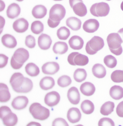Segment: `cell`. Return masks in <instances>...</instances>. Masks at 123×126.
I'll return each instance as SVG.
<instances>
[{
    "instance_id": "cell-12",
    "label": "cell",
    "mask_w": 123,
    "mask_h": 126,
    "mask_svg": "<svg viewBox=\"0 0 123 126\" xmlns=\"http://www.w3.org/2000/svg\"><path fill=\"white\" fill-rule=\"evenodd\" d=\"M99 25V21L96 19H90L84 22L83 29L87 33H93L98 30Z\"/></svg>"
},
{
    "instance_id": "cell-29",
    "label": "cell",
    "mask_w": 123,
    "mask_h": 126,
    "mask_svg": "<svg viewBox=\"0 0 123 126\" xmlns=\"http://www.w3.org/2000/svg\"><path fill=\"white\" fill-rule=\"evenodd\" d=\"M52 49L55 54L62 55L67 52L68 47L65 42L59 41L55 43Z\"/></svg>"
},
{
    "instance_id": "cell-25",
    "label": "cell",
    "mask_w": 123,
    "mask_h": 126,
    "mask_svg": "<svg viewBox=\"0 0 123 126\" xmlns=\"http://www.w3.org/2000/svg\"><path fill=\"white\" fill-rule=\"evenodd\" d=\"M11 94L7 86L3 83H0V101L1 103L7 102L11 98Z\"/></svg>"
},
{
    "instance_id": "cell-44",
    "label": "cell",
    "mask_w": 123,
    "mask_h": 126,
    "mask_svg": "<svg viewBox=\"0 0 123 126\" xmlns=\"http://www.w3.org/2000/svg\"><path fill=\"white\" fill-rule=\"evenodd\" d=\"M116 113L118 116L123 117V101L121 102L117 106Z\"/></svg>"
},
{
    "instance_id": "cell-13",
    "label": "cell",
    "mask_w": 123,
    "mask_h": 126,
    "mask_svg": "<svg viewBox=\"0 0 123 126\" xmlns=\"http://www.w3.org/2000/svg\"><path fill=\"white\" fill-rule=\"evenodd\" d=\"M29 103V100L26 96H21L16 97L12 102V106L16 110H22L25 109Z\"/></svg>"
},
{
    "instance_id": "cell-6",
    "label": "cell",
    "mask_w": 123,
    "mask_h": 126,
    "mask_svg": "<svg viewBox=\"0 0 123 126\" xmlns=\"http://www.w3.org/2000/svg\"><path fill=\"white\" fill-rule=\"evenodd\" d=\"M109 4L106 3L102 2L93 4L90 9V13L93 16L97 17L106 16L109 12Z\"/></svg>"
},
{
    "instance_id": "cell-34",
    "label": "cell",
    "mask_w": 123,
    "mask_h": 126,
    "mask_svg": "<svg viewBox=\"0 0 123 126\" xmlns=\"http://www.w3.org/2000/svg\"><path fill=\"white\" fill-rule=\"evenodd\" d=\"M31 30L34 34H39L43 32L44 30V25L41 21H35L31 24Z\"/></svg>"
},
{
    "instance_id": "cell-19",
    "label": "cell",
    "mask_w": 123,
    "mask_h": 126,
    "mask_svg": "<svg viewBox=\"0 0 123 126\" xmlns=\"http://www.w3.org/2000/svg\"><path fill=\"white\" fill-rule=\"evenodd\" d=\"M70 47L74 50H80L84 45V41L82 38L77 35H74L69 41Z\"/></svg>"
},
{
    "instance_id": "cell-47",
    "label": "cell",
    "mask_w": 123,
    "mask_h": 126,
    "mask_svg": "<svg viewBox=\"0 0 123 126\" xmlns=\"http://www.w3.org/2000/svg\"><path fill=\"white\" fill-rule=\"evenodd\" d=\"M118 33L119 34L121 37L122 38L123 43V28L121 29L120 30H119V31L118 32Z\"/></svg>"
},
{
    "instance_id": "cell-38",
    "label": "cell",
    "mask_w": 123,
    "mask_h": 126,
    "mask_svg": "<svg viewBox=\"0 0 123 126\" xmlns=\"http://www.w3.org/2000/svg\"><path fill=\"white\" fill-rule=\"evenodd\" d=\"M111 79L115 83L123 82V71L116 70L111 74Z\"/></svg>"
},
{
    "instance_id": "cell-10",
    "label": "cell",
    "mask_w": 123,
    "mask_h": 126,
    "mask_svg": "<svg viewBox=\"0 0 123 126\" xmlns=\"http://www.w3.org/2000/svg\"><path fill=\"white\" fill-rule=\"evenodd\" d=\"M13 56L18 63L24 64L29 58V52L27 49L20 48L16 50Z\"/></svg>"
},
{
    "instance_id": "cell-45",
    "label": "cell",
    "mask_w": 123,
    "mask_h": 126,
    "mask_svg": "<svg viewBox=\"0 0 123 126\" xmlns=\"http://www.w3.org/2000/svg\"><path fill=\"white\" fill-rule=\"evenodd\" d=\"M48 25L49 27L54 28L58 27L60 23V21H55L49 18L47 21Z\"/></svg>"
},
{
    "instance_id": "cell-27",
    "label": "cell",
    "mask_w": 123,
    "mask_h": 126,
    "mask_svg": "<svg viewBox=\"0 0 123 126\" xmlns=\"http://www.w3.org/2000/svg\"><path fill=\"white\" fill-rule=\"evenodd\" d=\"M66 25L73 31H77L81 28L82 22L80 19L75 17L69 18L66 20Z\"/></svg>"
},
{
    "instance_id": "cell-1",
    "label": "cell",
    "mask_w": 123,
    "mask_h": 126,
    "mask_svg": "<svg viewBox=\"0 0 123 126\" xmlns=\"http://www.w3.org/2000/svg\"><path fill=\"white\" fill-rule=\"evenodd\" d=\"M14 91L17 93H28L32 90L33 83L29 78L24 77L20 73H15L11 77L10 81Z\"/></svg>"
},
{
    "instance_id": "cell-32",
    "label": "cell",
    "mask_w": 123,
    "mask_h": 126,
    "mask_svg": "<svg viewBox=\"0 0 123 126\" xmlns=\"http://www.w3.org/2000/svg\"><path fill=\"white\" fill-rule=\"evenodd\" d=\"M115 107L114 103L110 101L105 103L100 108V112L104 116H108L114 111Z\"/></svg>"
},
{
    "instance_id": "cell-33",
    "label": "cell",
    "mask_w": 123,
    "mask_h": 126,
    "mask_svg": "<svg viewBox=\"0 0 123 126\" xmlns=\"http://www.w3.org/2000/svg\"><path fill=\"white\" fill-rule=\"evenodd\" d=\"M87 76V73L84 69L78 68L74 73V79L78 82H81L85 80Z\"/></svg>"
},
{
    "instance_id": "cell-37",
    "label": "cell",
    "mask_w": 123,
    "mask_h": 126,
    "mask_svg": "<svg viewBox=\"0 0 123 126\" xmlns=\"http://www.w3.org/2000/svg\"><path fill=\"white\" fill-rule=\"evenodd\" d=\"M70 77L66 75H63L59 78L58 80V85L62 88L68 87L72 83Z\"/></svg>"
},
{
    "instance_id": "cell-15",
    "label": "cell",
    "mask_w": 123,
    "mask_h": 126,
    "mask_svg": "<svg viewBox=\"0 0 123 126\" xmlns=\"http://www.w3.org/2000/svg\"><path fill=\"white\" fill-rule=\"evenodd\" d=\"M39 47L42 50H47L50 48L52 43V40L49 35L45 34H42L38 38Z\"/></svg>"
},
{
    "instance_id": "cell-42",
    "label": "cell",
    "mask_w": 123,
    "mask_h": 126,
    "mask_svg": "<svg viewBox=\"0 0 123 126\" xmlns=\"http://www.w3.org/2000/svg\"><path fill=\"white\" fill-rule=\"evenodd\" d=\"M8 58L5 55L0 54V68H2L5 67L8 63Z\"/></svg>"
},
{
    "instance_id": "cell-49",
    "label": "cell",
    "mask_w": 123,
    "mask_h": 126,
    "mask_svg": "<svg viewBox=\"0 0 123 126\" xmlns=\"http://www.w3.org/2000/svg\"><path fill=\"white\" fill-rule=\"evenodd\" d=\"M17 1H19V2H20V1H23L24 0H16Z\"/></svg>"
},
{
    "instance_id": "cell-17",
    "label": "cell",
    "mask_w": 123,
    "mask_h": 126,
    "mask_svg": "<svg viewBox=\"0 0 123 126\" xmlns=\"http://www.w3.org/2000/svg\"><path fill=\"white\" fill-rule=\"evenodd\" d=\"M81 116L79 109L75 107L70 109L67 113V119L70 123L73 124L78 122L81 119Z\"/></svg>"
},
{
    "instance_id": "cell-46",
    "label": "cell",
    "mask_w": 123,
    "mask_h": 126,
    "mask_svg": "<svg viewBox=\"0 0 123 126\" xmlns=\"http://www.w3.org/2000/svg\"><path fill=\"white\" fill-rule=\"evenodd\" d=\"M80 1H82V0H69L70 5L71 7L72 8L75 4Z\"/></svg>"
},
{
    "instance_id": "cell-23",
    "label": "cell",
    "mask_w": 123,
    "mask_h": 126,
    "mask_svg": "<svg viewBox=\"0 0 123 126\" xmlns=\"http://www.w3.org/2000/svg\"><path fill=\"white\" fill-rule=\"evenodd\" d=\"M55 81L52 77L46 76L42 78L39 83V86L42 89L47 90L51 89L54 87Z\"/></svg>"
},
{
    "instance_id": "cell-2",
    "label": "cell",
    "mask_w": 123,
    "mask_h": 126,
    "mask_svg": "<svg viewBox=\"0 0 123 126\" xmlns=\"http://www.w3.org/2000/svg\"><path fill=\"white\" fill-rule=\"evenodd\" d=\"M107 42L109 49L113 54L117 56L122 54L123 49L121 45L123 40L118 33H112L108 35Z\"/></svg>"
},
{
    "instance_id": "cell-20",
    "label": "cell",
    "mask_w": 123,
    "mask_h": 126,
    "mask_svg": "<svg viewBox=\"0 0 123 126\" xmlns=\"http://www.w3.org/2000/svg\"><path fill=\"white\" fill-rule=\"evenodd\" d=\"M1 42L6 47L13 48L16 47L17 42L16 38L11 35L5 34L1 37Z\"/></svg>"
},
{
    "instance_id": "cell-31",
    "label": "cell",
    "mask_w": 123,
    "mask_h": 126,
    "mask_svg": "<svg viewBox=\"0 0 123 126\" xmlns=\"http://www.w3.org/2000/svg\"><path fill=\"white\" fill-rule=\"evenodd\" d=\"M25 70L27 74L31 77H36L40 73L39 67L32 63L27 64L25 66Z\"/></svg>"
},
{
    "instance_id": "cell-24",
    "label": "cell",
    "mask_w": 123,
    "mask_h": 126,
    "mask_svg": "<svg viewBox=\"0 0 123 126\" xmlns=\"http://www.w3.org/2000/svg\"><path fill=\"white\" fill-rule=\"evenodd\" d=\"M47 9L45 6L38 5L35 6L32 11V16L38 19H41L45 16L47 14Z\"/></svg>"
},
{
    "instance_id": "cell-4",
    "label": "cell",
    "mask_w": 123,
    "mask_h": 126,
    "mask_svg": "<svg viewBox=\"0 0 123 126\" xmlns=\"http://www.w3.org/2000/svg\"><path fill=\"white\" fill-rule=\"evenodd\" d=\"M0 117L4 126H15L17 123V117L16 114L12 113L9 107L6 106L0 107Z\"/></svg>"
},
{
    "instance_id": "cell-9",
    "label": "cell",
    "mask_w": 123,
    "mask_h": 126,
    "mask_svg": "<svg viewBox=\"0 0 123 126\" xmlns=\"http://www.w3.org/2000/svg\"><path fill=\"white\" fill-rule=\"evenodd\" d=\"M60 96L59 93L55 91H52L46 94L44 101L45 103L49 107H53L59 103Z\"/></svg>"
},
{
    "instance_id": "cell-16",
    "label": "cell",
    "mask_w": 123,
    "mask_h": 126,
    "mask_svg": "<svg viewBox=\"0 0 123 126\" xmlns=\"http://www.w3.org/2000/svg\"><path fill=\"white\" fill-rule=\"evenodd\" d=\"M67 97L72 104L77 105L79 104L80 100V95L78 89L75 87L70 88L67 93Z\"/></svg>"
},
{
    "instance_id": "cell-50",
    "label": "cell",
    "mask_w": 123,
    "mask_h": 126,
    "mask_svg": "<svg viewBox=\"0 0 123 126\" xmlns=\"http://www.w3.org/2000/svg\"><path fill=\"white\" fill-rule=\"evenodd\" d=\"M53 0L56 1H60L62 0Z\"/></svg>"
},
{
    "instance_id": "cell-39",
    "label": "cell",
    "mask_w": 123,
    "mask_h": 126,
    "mask_svg": "<svg viewBox=\"0 0 123 126\" xmlns=\"http://www.w3.org/2000/svg\"><path fill=\"white\" fill-rule=\"evenodd\" d=\"M25 44L29 48H34L36 45L35 38L31 35H28L25 39Z\"/></svg>"
},
{
    "instance_id": "cell-28",
    "label": "cell",
    "mask_w": 123,
    "mask_h": 126,
    "mask_svg": "<svg viewBox=\"0 0 123 126\" xmlns=\"http://www.w3.org/2000/svg\"><path fill=\"white\" fill-rule=\"evenodd\" d=\"M109 94L113 99L119 100L123 98V88L120 86H114L110 90Z\"/></svg>"
},
{
    "instance_id": "cell-5",
    "label": "cell",
    "mask_w": 123,
    "mask_h": 126,
    "mask_svg": "<svg viewBox=\"0 0 123 126\" xmlns=\"http://www.w3.org/2000/svg\"><path fill=\"white\" fill-rule=\"evenodd\" d=\"M104 46V41L102 38L99 36H94L87 43L86 52L89 55L95 54L98 51L103 48Z\"/></svg>"
},
{
    "instance_id": "cell-21",
    "label": "cell",
    "mask_w": 123,
    "mask_h": 126,
    "mask_svg": "<svg viewBox=\"0 0 123 126\" xmlns=\"http://www.w3.org/2000/svg\"><path fill=\"white\" fill-rule=\"evenodd\" d=\"M80 90L81 92L84 95L90 96L95 93L96 88L93 84L87 82L81 85Z\"/></svg>"
},
{
    "instance_id": "cell-18",
    "label": "cell",
    "mask_w": 123,
    "mask_h": 126,
    "mask_svg": "<svg viewBox=\"0 0 123 126\" xmlns=\"http://www.w3.org/2000/svg\"><path fill=\"white\" fill-rule=\"evenodd\" d=\"M20 7L15 3H13L9 5L6 12L7 17L12 19L17 17L20 15Z\"/></svg>"
},
{
    "instance_id": "cell-51",
    "label": "cell",
    "mask_w": 123,
    "mask_h": 126,
    "mask_svg": "<svg viewBox=\"0 0 123 126\" xmlns=\"http://www.w3.org/2000/svg\"><path fill=\"white\" fill-rule=\"evenodd\" d=\"M107 0V1H110V0Z\"/></svg>"
},
{
    "instance_id": "cell-26",
    "label": "cell",
    "mask_w": 123,
    "mask_h": 126,
    "mask_svg": "<svg viewBox=\"0 0 123 126\" xmlns=\"http://www.w3.org/2000/svg\"><path fill=\"white\" fill-rule=\"evenodd\" d=\"M92 72L93 75L98 79L104 78L106 75V68L100 64L94 65L92 68Z\"/></svg>"
},
{
    "instance_id": "cell-14",
    "label": "cell",
    "mask_w": 123,
    "mask_h": 126,
    "mask_svg": "<svg viewBox=\"0 0 123 126\" xmlns=\"http://www.w3.org/2000/svg\"><path fill=\"white\" fill-rule=\"evenodd\" d=\"M28 22L24 18L17 19L13 23V28L16 32L23 33L25 32L28 29Z\"/></svg>"
},
{
    "instance_id": "cell-7",
    "label": "cell",
    "mask_w": 123,
    "mask_h": 126,
    "mask_svg": "<svg viewBox=\"0 0 123 126\" xmlns=\"http://www.w3.org/2000/svg\"><path fill=\"white\" fill-rule=\"evenodd\" d=\"M68 61L71 65L84 66L88 64L89 59L85 55L78 52H73L68 56Z\"/></svg>"
},
{
    "instance_id": "cell-40",
    "label": "cell",
    "mask_w": 123,
    "mask_h": 126,
    "mask_svg": "<svg viewBox=\"0 0 123 126\" xmlns=\"http://www.w3.org/2000/svg\"><path fill=\"white\" fill-rule=\"evenodd\" d=\"M99 126H115L114 122L110 118L104 117L99 121L98 123Z\"/></svg>"
},
{
    "instance_id": "cell-30",
    "label": "cell",
    "mask_w": 123,
    "mask_h": 126,
    "mask_svg": "<svg viewBox=\"0 0 123 126\" xmlns=\"http://www.w3.org/2000/svg\"><path fill=\"white\" fill-rule=\"evenodd\" d=\"M80 108L83 113L87 115H90L92 113L95 109L94 104L89 100L83 101L81 103Z\"/></svg>"
},
{
    "instance_id": "cell-36",
    "label": "cell",
    "mask_w": 123,
    "mask_h": 126,
    "mask_svg": "<svg viewBox=\"0 0 123 126\" xmlns=\"http://www.w3.org/2000/svg\"><path fill=\"white\" fill-rule=\"evenodd\" d=\"M104 62L105 65L110 68H114L117 65L116 59L112 55H108L105 57L104 59Z\"/></svg>"
},
{
    "instance_id": "cell-3",
    "label": "cell",
    "mask_w": 123,
    "mask_h": 126,
    "mask_svg": "<svg viewBox=\"0 0 123 126\" xmlns=\"http://www.w3.org/2000/svg\"><path fill=\"white\" fill-rule=\"evenodd\" d=\"M29 110L34 119L39 120H45L50 115L49 110L38 103H34L31 104L29 107Z\"/></svg>"
},
{
    "instance_id": "cell-48",
    "label": "cell",
    "mask_w": 123,
    "mask_h": 126,
    "mask_svg": "<svg viewBox=\"0 0 123 126\" xmlns=\"http://www.w3.org/2000/svg\"><path fill=\"white\" fill-rule=\"evenodd\" d=\"M121 8L122 10L123 11V1L122 3H121Z\"/></svg>"
},
{
    "instance_id": "cell-11",
    "label": "cell",
    "mask_w": 123,
    "mask_h": 126,
    "mask_svg": "<svg viewBox=\"0 0 123 126\" xmlns=\"http://www.w3.org/2000/svg\"><path fill=\"white\" fill-rule=\"evenodd\" d=\"M42 69L44 74L54 75L59 71L60 66L58 63L55 62H48L43 65Z\"/></svg>"
},
{
    "instance_id": "cell-41",
    "label": "cell",
    "mask_w": 123,
    "mask_h": 126,
    "mask_svg": "<svg viewBox=\"0 0 123 126\" xmlns=\"http://www.w3.org/2000/svg\"><path fill=\"white\" fill-rule=\"evenodd\" d=\"M52 126H69V125L65 119L62 118H58L55 119L53 121Z\"/></svg>"
},
{
    "instance_id": "cell-8",
    "label": "cell",
    "mask_w": 123,
    "mask_h": 126,
    "mask_svg": "<svg viewBox=\"0 0 123 126\" xmlns=\"http://www.w3.org/2000/svg\"><path fill=\"white\" fill-rule=\"evenodd\" d=\"M66 14V10L64 6L60 4H56L51 8L49 11V18L55 21H60Z\"/></svg>"
},
{
    "instance_id": "cell-43",
    "label": "cell",
    "mask_w": 123,
    "mask_h": 126,
    "mask_svg": "<svg viewBox=\"0 0 123 126\" xmlns=\"http://www.w3.org/2000/svg\"><path fill=\"white\" fill-rule=\"evenodd\" d=\"M11 65L12 67L14 69H19L22 67L24 64L18 63L15 60L14 56H12L11 60Z\"/></svg>"
},
{
    "instance_id": "cell-22",
    "label": "cell",
    "mask_w": 123,
    "mask_h": 126,
    "mask_svg": "<svg viewBox=\"0 0 123 126\" xmlns=\"http://www.w3.org/2000/svg\"><path fill=\"white\" fill-rule=\"evenodd\" d=\"M72 8H73L75 14L79 16H85L87 14V11L86 7L83 3V1L76 3Z\"/></svg>"
},
{
    "instance_id": "cell-35",
    "label": "cell",
    "mask_w": 123,
    "mask_h": 126,
    "mask_svg": "<svg viewBox=\"0 0 123 126\" xmlns=\"http://www.w3.org/2000/svg\"><path fill=\"white\" fill-rule=\"evenodd\" d=\"M70 34L69 29L65 27H61L57 31V36L60 40H66L69 37Z\"/></svg>"
}]
</instances>
